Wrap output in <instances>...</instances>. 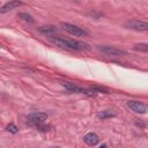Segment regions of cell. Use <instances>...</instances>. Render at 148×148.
I'll list each match as a JSON object with an SVG mask.
<instances>
[{
    "label": "cell",
    "mask_w": 148,
    "mask_h": 148,
    "mask_svg": "<svg viewBox=\"0 0 148 148\" xmlns=\"http://www.w3.org/2000/svg\"><path fill=\"white\" fill-rule=\"evenodd\" d=\"M50 40L56 44L59 47H62L65 50L69 51H87L90 49L89 44L81 42V40H74V39H68L64 37H56V36H50Z\"/></svg>",
    "instance_id": "1"
},
{
    "label": "cell",
    "mask_w": 148,
    "mask_h": 148,
    "mask_svg": "<svg viewBox=\"0 0 148 148\" xmlns=\"http://www.w3.org/2000/svg\"><path fill=\"white\" fill-rule=\"evenodd\" d=\"M61 86L68 91V92H76V94H84V95H87V96H90V97H92V96H96L97 95V92L94 90V89H91V88H89V89H86V88H83V87H80V86H77V84H75V83H73V82H67V81H62L61 82Z\"/></svg>",
    "instance_id": "2"
},
{
    "label": "cell",
    "mask_w": 148,
    "mask_h": 148,
    "mask_svg": "<svg viewBox=\"0 0 148 148\" xmlns=\"http://www.w3.org/2000/svg\"><path fill=\"white\" fill-rule=\"evenodd\" d=\"M60 27L68 34L73 35V36H76V37H84L88 35V31L79 25H75L73 23H69V22H60Z\"/></svg>",
    "instance_id": "3"
},
{
    "label": "cell",
    "mask_w": 148,
    "mask_h": 148,
    "mask_svg": "<svg viewBox=\"0 0 148 148\" xmlns=\"http://www.w3.org/2000/svg\"><path fill=\"white\" fill-rule=\"evenodd\" d=\"M97 50L99 52L104 53L105 56H113V57H124V56H127V52L125 50H121V49H118V47H114V46L102 45V46H98Z\"/></svg>",
    "instance_id": "4"
},
{
    "label": "cell",
    "mask_w": 148,
    "mask_h": 148,
    "mask_svg": "<svg viewBox=\"0 0 148 148\" xmlns=\"http://www.w3.org/2000/svg\"><path fill=\"white\" fill-rule=\"evenodd\" d=\"M47 118H49V114L47 113L42 112V111H35V112H31L28 116V121L30 123V125L36 126L38 124L45 123L47 120Z\"/></svg>",
    "instance_id": "5"
},
{
    "label": "cell",
    "mask_w": 148,
    "mask_h": 148,
    "mask_svg": "<svg viewBox=\"0 0 148 148\" xmlns=\"http://www.w3.org/2000/svg\"><path fill=\"white\" fill-rule=\"evenodd\" d=\"M125 27L135 31H147L148 30V23L146 21L141 20H130L125 23Z\"/></svg>",
    "instance_id": "6"
},
{
    "label": "cell",
    "mask_w": 148,
    "mask_h": 148,
    "mask_svg": "<svg viewBox=\"0 0 148 148\" xmlns=\"http://www.w3.org/2000/svg\"><path fill=\"white\" fill-rule=\"evenodd\" d=\"M127 108H130L132 111H134L135 113H140V114H145L147 112V105L142 102H139V101H134V99H131V101H127L126 103Z\"/></svg>",
    "instance_id": "7"
},
{
    "label": "cell",
    "mask_w": 148,
    "mask_h": 148,
    "mask_svg": "<svg viewBox=\"0 0 148 148\" xmlns=\"http://www.w3.org/2000/svg\"><path fill=\"white\" fill-rule=\"evenodd\" d=\"M23 6V2L22 1H18V0H10L8 2H6L3 6L0 7V13H7V12H10L17 7H21Z\"/></svg>",
    "instance_id": "8"
},
{
    "label": "cell",
    "mask_w": 148,
    "mask_h": 148,
    "mask_svg": "<svg viewBox=\"0 0 148 148\" xmlns=\"http://www.w3.org/2000/svg\"><path fill=\"white\" fill-rule=\"evenodd\" d=\"M83 141L88 146H96L99 142V136L94 132H89L83 136Z\"/></svg>",
    "instance_id": "9"
},
{
    "label": "cell",
    "mask_w": 148,
    "mask_h": 148,
    "mask_svg": "<svg viewBox=\"0 0 148 148\" xmlns=\"http://www.w3.org/2000/svg\"><path fill=\"white\" fill-rule=\"evenodd\" d=\"M116 116H117V112L113 111V110H109V109L108 110H102V111H99L97 113V118L98 119H102V120L108 119V118H113Z\"/></svg>",
    "instance_id": "10"
},
{
    "label": "cell",
    "mask_w": 148,
    "mask_h": 148,
    "mask_svg": "<svg viewBox=\"0 0 148 148\" xmlns=\"http://www.w3.org/2000/svg\"><path fill=\"white\" fill-rule=\"evenodd\" d=\"M38 30H39L42 34H44V35H47L49 37H50V36H54V35L58 32V30H57L54 27H52V25L39 27V28H38Z\"/></svg>",
    "instance_id": "11"
},
{
    "label": "cell",
    "mask_w": 148,
    "mask_h": 148,
    "mask_svg": "<svg viewBox=\"0 0 148 148\" xmlns=\"http://www.w3.org/2000/svg\"><path fill=\"white\" fill-rule=\"evenodd\" d=\"M34 127H36V128H37L39 132H42V133H46V132H49L50 130H52V126H51L50 124H46V123L38 124V125L34 126Z\"/></svg>",
    "instance_id": "12"
},
{
    "label": "cell",
    "mask_w": 148,
    "mask_h": 148,
    "mask_svg": "<svg viewBox=\"0 0 148 148\" xmlns=\"http://www.w3.org/2000/svg\"><path fill=\"white\" fill-rule=\"evenodd\" d=\"M133 49L135 51H141V52H147L148 51V44L147 43H139V44H134Z\"/></svg>",
    "instance_id": "13"
},
{
    "label": "cell",
    "mask_w": 148,
    "mask_h": 148,
    "mask_svg": "<svg viewBox=\"0 0 148 148\" xmlns=\"http://www.w3.org/2000/svg\"><path fill=\"white\" fill-rule=\"evenodd\" d=\"M18 17L22 18L24 22H28V23H34V22H35L34 17H32L30 14H28V13H20V14H18Z\"/></svg>",
    "instance_id": "14"
},
{
    "label": "cell",
    "mask_w": 148,
    "mask_h": 148,
    "mask_svg": "<svg viewBox=\"0 0 148 148\" xmlns=\"http://www.w3.org/2000/svg\"><path fill=\"white\" fill-rule=\"evenodd\" d=\"M6 131L9 132V133H12V134H16V133L18 132V127H17L15 124L10 123V124H8V125L6 126Z\"/></svg>",
    "instance_id": "15"
},
{
    "label": "cell",
    "mask_w": 148,
    "mask_h": 148,
    "mask_svg": "<svg viewBox=\"0 0 148 148\" xmlns=\"http://www.w3.org/2000/svg\"><path fill=\"white\" fill-rule=\"evenodd\" d=\"M134 124H135L138 127H140V128H146V127H147V124H146L143 120H141V119H135Z\"/></svg>",
    "instance_id": "16"
},
{
    "label": "cell",
    "mask_w": 148,
    "mask_h": 148,
    "mask_svg": "<svg viewBox=\"0 0 148 148\" xmlns=\"http://www.w3.org/2000/svg\"><path fill=\"white\" fill-rule=\"evenodd\" d=\"M91 89H94L96 92H104V94H109V90L104 89V88H101V87H92Z\"/></svg>",
    "instance_id": "17"
},
{
    "label": "cell",
    "mask_w": 148,
    "mask_h": 148,
    "mask_svg": "<svg viewBox=\"0 0 148 148\" xmlns=\"http://www.w3.org/2000/svg\"><path fill=\"white\" fill-rule=\"evenodd\" d=\"M102 147H108V145H105V143H103V145H101V148Z\"/></svg>",
    "instance_id": "18"
},
{
    "label": "cell",
    "mask_w": 148,
    "mask_h": 148,
    "mask_svg": "<svg viewBox=\"0 0 148 148\" xmlns=\"http://www.w3.org/2000/svg\"><path fill=\"white\" fill-rule=\"evenodd\" d=\"M68 1H77V2H79L80 0H68Z\"/></svg>",
    "instance_id": "19"
}]
</instances>
